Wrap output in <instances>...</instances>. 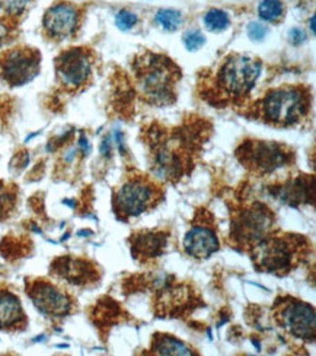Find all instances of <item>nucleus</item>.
<instances>
[{
	"instance_id": "9",
	"label": "nucleus",
	"mask_w": 316,
	"mask_h": 356,
	"mask_svg": "<svg viewBox=\"0 0 316 356\" xmlns=\"http://www.w3.org/2000/svg\"><path fill=\"white\" fill-rule=\"evenodd\" d=\"M26 293L38 313L54 321L66 318L76 307V301L69 292L47 279L26 280Z\"/></svg>"
},
{
	"instance_id": "23",
	"label": "nucleus",
	"mask_w": 316,
	"mask_h": 356,
	"mask_svg": "<svg viewBox=\"0 0 316 356\" xmlns=\"http://www.w3.org/2000/svg\"><path fill=\"white\" fill-rule=\"evenodd\" d=\"M156 22L167 31H175L183 24V15L175 9H162L156 15Z\"/></svg>"
},
{
	"instance_id": "21",
	"label": "nucleus",
	"mask_w": 316,
	"mask_h": 356,
	"mask_svg": "<svg viewBox=\"0 0 316 356\" xmlns=\"http://www.w3.org/2000/svg\"><path fill=\"white\" fill-rule=\"evenodd\" d=\"M204 24L207 29H210L212 33H220L229 26L231 19L228 17V13H224L223 10L212 9L210 12H207V15L204 17Z\"/></svg>"
},
{
	"instance_id": "15",
	"label": "nucleus",
	"mask_w": 316,
	"mask_h": 356,
	"mask_svg": "<svg viewBox=\"0 0 316 356\" xmlns=\"http://www.w3.org/2000/svg\"><path fill=\"white\" fill-rule=\"evenodd\" d=\"M26 324L28 318L21 300L13 292L0 288V330L22 332Z\"/></svg>"
},
{
	"instance_id": "16",
	"label": "nucleus",
	"mask_w": 316,
	"mask_h": 356,
	"mask_svg": "<svg viewBox=\"0 0 316 356\" xmlns=\"http://www.w3.org/2000/svg\"><path fill=\"white\" fill-rule=\"evenodd\" d=\"M168 238L169 235L167 232L144 231L134 234L130 238L133 257L143 261L160 257L167 250Z\"/></svg>"
},
{
	"instance_id": "20",
	"label": "nucleus",
	"mask_w": 316,
	"mask_h": 356,
	"mask_svg": "<svg viewBox=\"0 0 316 356\" xmlns=\"http://www.w3.org/2000/svg\"><path fill=\"white\" fill-rule=\"evenodd\" d=\"M18 37V26L15 22V18L10 17H0V50L8 47L9 44Z\"/></svg>"
},
{
	"instance_id": "28",
	"label": "nucleus",
	"mask_w": 316,
	"mask_h": 356,
	"mask_svg": "<svg viewBox=\"0 0 316 356\" xmlns=\"http://www.w3.org/2000/svg\"><path fill=\"white\" fill-rule=\"evenodd\" d=\"M289 38H290V41L294 44V46H300V44L306 41L308 35H306V33L303 31V29L293 28L292 31L289 33Z\"/></svg>"
},
{
	"instance_id": "25",
	"label": "nucleus",
	"mask_w": 316,
	"mask_h": 356,
	"mask_svg": "<svg viewBox=\"0 0 316 356\" xmlns=\"http://www.w3.org/2000/svg\"><path fill=\"white\" fill-rule=\"evenodd\" d=\"M135 22H138V17L128 10H122L115 18V24L122 31H128L135 25Z\"/></svg>"
},
{
	"instance_id": "10",
	"label": "nucleus",
	"mask_w": 316,
	"mask_h": 356,
	"mask_svg": "<svg viewBox=\"0 0 316 356\" xmlns=\"http://www.w3.org/2000/svg\"><path fill=\"white\" fill-rule=\"evenodd\" d=\"M94 72V54L85 47H74L60 53L56 58L58 83L69 92H78L88 85Z\"/></svg>"
},
{
	"instance_id": "22",
	"label": "nucleus",
	"mask_w": 316,
	"mask_h": 356,
	"mask_svg": "<svg viewBox=\"0 0 316 356\" xmlns=\"http://www.w3.org/2000/svg\"><path fill=\"white\" fill-rule=\"evenodd\" d=\"M260 18L269 22H277L284 13L280 0H263L258 8Z\"/></svg>"
},
{
	"instance_id": "13",
	"label": "nucleus",
	"mask_w": 316,
	"mask_h": 356,
	"mask_svg": "<svg viewBox=\"0 0 316 356\" xmlns=\"http://www.w3.org/2000/svg\"><path fill=\"white\" fill-rule=\"evenodd\" d=\"M51 273L74 286H90L99 282L98 267L89 260L72 256L58 257L51 263Z\"/></svg>"
},
{
	"instance_id": "5",
	"label": "nucleus",
	"mask_w": 316,
	"mask_h": 356,
	"mask_svg": "<svg viewBox=\"0 0 316 356\" xmlns=\"http://www.w3.org/2000/svg\"><path fill=\"white\" fill-rule=\"evenodd\" d=\"M263 122L276 127L299 123L309 111V98L302 88L281 86L269 91L260 104Z\"/></svg>"
},
{
	"instance_id": "6",
	"label": "nucleus",
	"mask_w": 316,
	"mask_h": 356,
	"mask_svg": "<svg viewBox=\"0 0 316 356\" xmlns=\"http://www.w3.org/2000/svg\"><path fill=\"white\" fill-rule=\"evenodd\" d=\"M276 216L260 202H253L233 213L231 238L240 248H252L255 244L273 234Z\"/></svg>"
},
{
	"instance_id": "14",
	"label": "nucleus",
	"mask_w": 316,
	"mask_h": 356,
	"mask_svg": "<svg viewBox=\"0 0 316 356\" xmlns=\"http://www.w3.org/2000/svg\"><path fill=\"white\" fill-rule=\"evenodd\" d=\"M185 254L195 260H206L219 250V238L212 224L197 220L185 234L183 243Z\"/></svg>"
},
{
	"instance_id": "31",
	"label": "nucleus",
	"mask_w": 316,
	"mask_h": 356,
	"mask_svg": "<svg viewBox=\"0 0 316 356\" xmlns=\"http://www.w3.org/2000/svg\"><path fill=\"white\" fill-rule=\"evenodd\" d=\"M310 28H312V33L315 34V17H312L310 19Z\"/></svg>"
},
{
	"instance_id": "2",
	"label": "nucleus",
	"mask_w": 316,
	"mask_h": 356,
	"mask_svg": "<svg viewBox=\"0 0 316 356\" xmlns=\"http://www.w3.org/2000/svg\"><path fill=\"white\" fill-rule=\"evenodd\" d=\"M134 75L147 102L159 107L175 102L181 70L171 58L146 53L135 58Z\"/></svg>"
},
{
	"instance_id": "11",
	"label": "nucleus",
	"mask_w": 316,
	"mask_h": 356,
	"mask_svg": "<svg viewBox=\"0 0 316 356\" xmlns=\"http://www.w3.org/2000/svg\"><path fill=\"white\" fill-rule=\"evenodd\" d=\"M41 67V53L28 46H18L0 54V81L9 86L31 82Z\"/></svg>"
},
{
	"instance_id": "17",
	"label": "nucleus",
	"mask_w": 316,
	"mask_h": 356,
	"mask_svg": "<svg viewBox=\"0 0 316 356\" xmlns=\"http://www.w3.org/2000/svg\"><path fill=\"white\" fill-rule=\"evenodd\" d=\"M277 196L284 203L293 204V206L309 203L315 199L313 178H310V181L309 178H305V177L294 178V180H290L283 187L277 188Z\"/></svg>"
},
{
	"instance_id": "12",
	"label": "nucleus",
	"mask_w": 316,
	"mask_h": 356,
	"mask_svg": "<svg viewBox=\"0 0 316 356\" xmlns=\"http://www.w3.org/2000/svg\"><path fill=\"white\" fill-rule=\"evenodd\" d=\"M82 21V10L69 2H57L45 12L42 29L53 41H63L78 33Z\"/></svg>"
},
{
	"instance_id": "7",
	"label": "nucleus",
	"mask_w": 316,
	"mask_h": 356,
	"mask_svg": "<svg viewBox=\"0 0 316 356\" xmlns=\"http://www.w3.org/2000/svg\"><path fill=\"white\" fill-rule=\"evenodd\" d=\"M236 155L245 168L257 175L273 174L293 161V152L288 146L263 140L242 143L238 147Z\"/></svg>"
},
{
	"instance_id": "24",
	"label": "nucleus",
	"mask_w": 316,
	"mask_h": 356,
	"mask_svg": "<svg viewBox=\"0 0 316 356\" xmlns=\"http://www.w3.org/2000/svg\"><path fill=\"white\" fill-rule=\"evenodd\" d=\"M33 2L34 0H0V10H2L6 17L17 18L19 15H22Z\"/></svg>"
},
{
	"instance_id": "18",
	"label": "nucleus",
	"mask_w": 316,
	"mask_h": 356,
	"mask_svg": "<svg viewBox=\"0 0 316 356\" xmlns=\"http://www.w3.org/2000/svg\"><path fill=\"white\" fill-rule=\"evenodd\" d=\"M150 350H152V353L155 355H171V356H190L194 353L191 348H188L185 343L181 342L179 339L165 333H158L153 336Z\"/></svg>"
},
{
	"instance_id": "30",
	"label": "nucleus",
	"mask_w": 316,
	"mask_h": 356,
	"mask_svg": "<svg viewBox=\"0 0 316 356\" xmlns=\"http://www.w3.org/2000/svg\"><path fill=\"white\" fill-rule=\"evenodd\" d=\"M81 146L83 147L85 154H89V149H90V147H89V143H88V140H86L85 138H82V139H81Z\"/></svg>"
},
{
	"instance_id": "19",
	"label": "nucleus",
	"mask_w": 316,
	"mask_h": 356,
	"mask_svg": "<svg viewBox=\"0 0 316 356\" xmlns=\"http://www.w3.org/2000/svg\"><path fill=\"white\" fill-rule=\"evenodd\" d=\"M17 206V188L8 187L0 181V220H5L15 211Z\"/></svg>"
},
{
	"instance_id": "27",
	"label": "nucleus",
	"mask_w": 316,
	"mask_h": 356,
	"mask_svg": "<svg viewBox=\"0 0 316 356\" xmlns=\"http://www.w3.org/2000/svg\"><path fill=\"white\" fill-rule=\"evenodd\" d=\"M268 34V28L263 24H257V22H252L248 26V35L251 40L253 41H261L265 38V35Z\"/></svg>"
},
{
	"instance_id": "1",
	"label": "nucleus",
	"mask_w": 316,
	"mask_h": 356,
	"mask_svg": "<svg viewBox=\"0 0 316 356\" xmlns=\"http://www.w3.org/2000/svg\"><path fill=\"white\" fill-rule=\"evenodd\" d=\"M309 243L297 234H269L249 248L255 269L277 276L290 273L308 253Z\"/></svg>"
},
{
	"instance_id": "3",
	"label": "nucleus",
	"mask_w": 316,
	"mask_h": 356,
	"mask_svg": "<svg viewBox=\"0 0 316 356\" xmlns=\"http://www.w3.org/2000/svg\"><path fill=\"white\" fill-rule=\"evenodd\" d=\"M261 62L255 57L232 54L216 72V102H240L245 99L261 73ZM215 102V104H216Z\"/></svg>"
},
{
	"instance_id": "29",
	"label": "nucleus",
	"mask_w": 316,
	"mask_h": 356,
	"mask_svg": "<svg viewBox=\"0 0 316 356\" xmlns=\"http://www.w3.org/2000/svg\"><path fill=\"white\" fill-rule=\"evenodd\" d=\"M101 149H102V154H103V155H110L111 146L108 145V140H103V143H102V146H101Z\"/></svg>"
},
{
	"instance_id": "8",
	"label": "nucleus",
	"mask_w": 316,
	"mask_h": 356,
	"mask_svg": "<svg viewBox=\"0 0 316 356\" xmlns=\"http://www.w3.org/2000/svg\"><path fill=\"white\" fill-rule=\"evenodd\" d=\"M276 323L294 339L313 342L316 337L315 308L292 296H281L274 304Z\"/></svg>"
},
{
	"instance_id": "26",
	"label": "nucleus",
	"mask_w": 316,
	"mask_h": 356,
	"mask_svg": "<svg viewBox=\"0 0 316 356\" xmlns=\"http://www.w3.org/2000/svg\"><path fill=\"white\" fill-rule=\"evenodd\" d=\"M184 44L190 51L199 50L206 44V38L200 31H190L184 35Z\"/></svg>"
},
{
	"instance_id": "4",
	"label": "nucleus",
	"mask_w": 316,
	"mask_h": 356,
	"mask_svg": "<svg viewBox=\"0 0 316 356\" xmlns=\"http://www.w3.org/2000/svg\"><path fill=\"white\" fill-rule=\"evenodd\" d=\"M163 199V190L146 175H133L118 187L113 197V211L119 220L138 218L155 209Z\"/></svg>"
}]
</instances>
